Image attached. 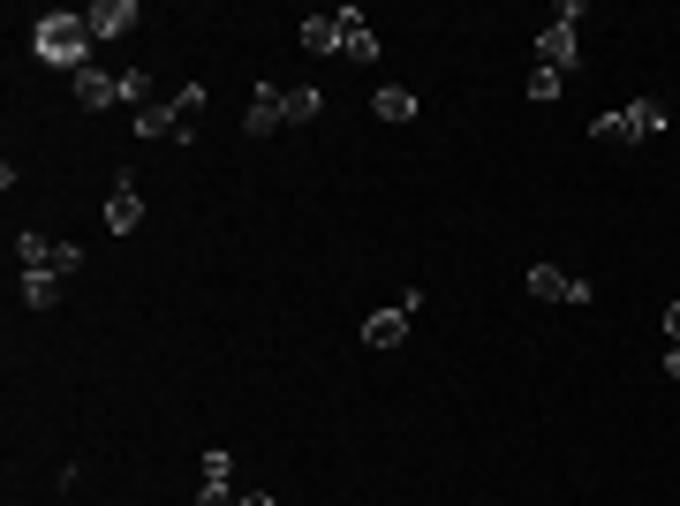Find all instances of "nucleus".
Instances as JSON below:
<instances>
[{"label": "nucleus", "instance_id": "f257e3e1", "mask_svg": "<svg viewBox=\"0 0 680 506\" xmlns=\"http://www.w3.org/2000/svg\"><path fill=\"white\" fill-rule=\"evenodd\" d=\"M30 46H38V61H53V68H91V23L84 15H68V8H53V15H38V30H30Z\"/></svg>", "mask_w": 680, "mask_h": 506}, {"label": "nucleus", "instance_id": "f03ea898", "mask_svg": "<svg viewBox=\"0 0 680 506\" xmlns=\"http://www.w3.org/2000/svg\"><path fill=\"white\" fill-rule=\"evenodd\" d=\"M197 114H204V84H181V91H174L167 106L137 114V137H144V144H189Z\"/></svg>", "mask_w": 680, "mask_h": 506}, {"label": "nucleus", "instance_id": "7ed1b4c3", "mask_svg": "<svg viewBox=\"0 0 680 506\" xmlns=\"http://www.w3.org/2000/svg\"><path fill=\"white\" fill-rule=\"evenodd\" d=\"M666 129V99H635V106H620V114H597L590 122V137L597 144H635V137H658Z\"/></svg>", "mask_w": 680, "mask_h": 506}, {"label": "nucleus", "instance_id": "20e7f679", "mask_svg": "<svg viewBox=\"0 0 680 506\" xmlns=\"http://www.w3.org/2000/svg\"><path fill=\"white\" fill-rule=\"evenodd\" d=\"M416 311H424V295H416V288H408V295H401L393 311H370V318H363V347H401Z\"/></svg>", "mask_w": 680, "mask_h": 506}, {"label": "nucleus", "instance_id": "39448f33", "mask_svg": "<svg viewBox=\"0 0 680 506\" xmlns=\"http://www.w3.org/2000/svg\"><path fill=\"white\" fill-rule=\"evenodd\" d=\"M529 295L537 303H590V280H575L559 265H529Z\"/></svg>", "mask_w": 680, "mask_h": 506}, {"label": "nucleus", "instance_id": "423d86ee", "mask_svg": "<svg viewBox=\"0 0 680 506\" xmlns=\"http://www.w3.org/2000/svg\"><path fill=\"white\" fill-rule=\"evenodd\" d=\"M137 219H144V197H137V174L122 167L114 197H106V235H137Z\"/></svg>", "mask_w": 680, "mask_h": 506}, {"label": "nucleus", "instance_id": "0eeeda50", "mask_svg": "<svg viewBox=\"0 0 680 506\" xmlns=\"http://www.w3.org/2000/svg\"><path fill=\"white\" fill-rule=\"evenodd\" d=\"M575 53H582V46H575V23H544V30H537V68L567 76V68H575Z\"/></svg>", "mask_w": 680, "mask_h": 506}, {"label": "nucleus", "instance_id": "6e6552de", "mask_svg": "<svg viewBox=\"0 0 680 506\" xmlns=\"http://www.w3.org/2000/svg\"><path fill=\"white\" fill-rule=\"evenodd\" d=\"M242 129H250V137H273V129H288V91H280V84H257V99H250Z\"/></svg>", "mask_w": 680, "mask_h": 506}, {"label": "nucleus", "instance_id": "1a4fd4ad", "mask_svg": "<svg viewBox=\"0 0 680 506\" xmlns=\"http://www.w3.org/2000/svg\"><path fill=\"white\" fill-rule=\"evenodd\" d=\"M76 106H84V114L122 106V76H106V68H76Z\"/></svg>", "mask_w": 680, "mask_h": 506}, {"label": "nucleus", "instance_id": "9d476101", "mask_svg": "<svg viewBox=\"0 0 680 506\" xmlns=\"http://www.w3.org/2000/svg\"><path fill=\"white\" fill-rule=\"evenodd\" d=\"M84 23H91V38H122V30H137L144 15H137V0H99V8H84Z\"/></svg>", "mask_w": 680, "mask_h": 506}, {"label": "nucleus", "instance_id": "9b49d317", "mask_svg": "<svg viewBox=\"0 0 680 506\" xmlns=\"http://www.w3.org/2000/svg\"><path fill=\"white\" fill-rule=\"evenodd\" d=\"M340 46H348V23L340 15H311L303 23V53H340Z\"/></svg>", "mask_w": 680, "mask_h": 506}, {"label": "nucleus", "instance_id": "f8f14e48", "mask_svg": "<svg viewBox=\"0 0 680 506\" xmlns=\"http://www.w3.org/2000/svg\"><path fill=\"white\" fill-rule=\"evenodd\" d=\"M370 106H378V122H416V91L408 84H378Z\"/></svg>", "mask_w": 680, "mask_h": 506}, {"label": "nucleus", "instance_id": "ddd939ff", "mask_svg": "<svg viewBox=\"0 0 680 506\" xmlns=\"http://www.w3.org/2000/svg\"><path fill=\"white\" fill-rule=\"evenodd\" d=\"M122 106H137V114H152V106H160V84H152L144 68H129V76H122Z\"/></svg>", "mask_w": 680, "mask_h": 506}, {"label": "nucleus", "instance_id": "4468645a", "mask_svg": "<svg viewBox=\"0 0 680 506\" xmlns=\"http://www.w3.org/2000/svg\"><path fill=\"white\" fill-rule=\"evenodd\" d=\"M15 265H23V273H46V265H53V242L23 227V235H15Z\"/></svg>", "mask_w": 680, "mask_h": 506}, {"label": "nucleus", "instance_id": "2eb2a0df", "mask_svg": "<svg viewBox=\"0 0 680 506\" xmlns=\"http://www.w3.org/2000/svg\"><path fill=\"white\" fill-rule=\"evenodd\" d=\"M23 303L30 311H53L61 303V273H23Z\"/></svg>", "mask_w": 680, "mask_h": 506}, {"label": "nucleus", "instance_id": "dca6fc26", "mask_svg": "<svg viewBox=\"0 0 680 506\" xmlns=\"http://www.w3.org/2000/svg\"><path fill=\"white\" fill-rule=\"evenodd\" d=\"M318 114H326L318 91H288V129H303V122H318Z\"/></svg>", "mask_w": 680, "mask_h": 506}, {"label": "nucleus", "instance_id": "f3484780", "mask_svg": "<svg viewBox=\"0 0 680 506\" xmlns=\"http://www.w3.org/2000/svg\"><path fill=\"white\" fill-rule=\"evenodd\" d=\"M559 91H567V76H552V68H537V76H529V99H537V106H544V99H559Z\"/></svg>", "mask_w": 680, "mask_h": 506}, {"label": "nucleus", "instance_id": "a211bd4d", "mask_svg": "<svg viewBox=\"0 0 680 506\" xmlns=\"http://www.w3.org/2000/svg\"><path fill=\"white\" fill-rule=\"evenodd\" d=\"M235 477V461H227V446H204V484H227Z\"/></svg>", "mask_w": 680, "mask_h": 506}, {"label": "nucleus", "instance_id": "6ab92c4d", "mask_svg": "<svg viewBox=\"0 0 680 506\" xmlns=\"http://www.w3.org/2000/svg\"><path fill=\"white\" fill-rule=\"evenodd\" d=\"M76 265H84V250H76V242H53V265H46V273H61V280H68Z\"/></svg>", "mask_w": 680, "mask_h": 506}, {"label": "nucleus", "instance_id": "aec40b11", "mask_svg": "<svg viewBox=\"0 0 680 506\" xmlns=\"http://www.w3.org/2000/svg\"><path fill=\"white\" fill-rule=\"evenodd\" d=\"M197 506H242V499H235L227 484H204V492H197Z\"/></svg>", "mask_w": 680, "mask_h": 506}, {"label": "nucleus", "instance_id": "412c9836", "mask_svg": "<svg viewBox=\"0 0 680 506\" xmlns=\"http://www.w3.org/2000/svg\"><path fill=\"white\" fill-rule=\"evenodd\" d=\"M666 340L680 347V303H666Z\"/></svg>", "mask_w": 680, "mask_h": 506}, {"label": "nucleus", "instance_id": "4be33fe9", "mask_svg": "<svg viewBox=\"0 0 680 506\" xmlns=\"http://www.w3.org/2000/svg\"><path fill=\"white\" fill-rule=\"evenodd\" d=\"M666 378L680 385V347H673V340H666Z\"/></svg>", "mask_w": 680, "mask_h": 506}, {"label": "nucleus", "instance_id": "5701e85b", "mask_svg": "<svg viewBox=\"0 0 680 506\" xmlns=\"http://www.w3.org/2000/svg\"><path fill=\"white\" fill-rule=\"evenodd\" d=\"M242 506H280V499H265V492H250V499H242Z\"/></svg>", "mask_w": 680, "mask_h": 506}]
</instances>
